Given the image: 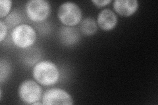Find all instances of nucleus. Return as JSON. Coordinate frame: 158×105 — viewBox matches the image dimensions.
Listing matches in <instances>:
<instances>
[{"instance_id": "obj_10", "label": "nucleus", "mask_w": 158, "mask_h": 105, "mask_svg": "<svg viewBox=\"0 0 158 105\" xmlns=\"http://www.w3.org/2000/svg\"><path fill=\"white\" fill-rule=\"evenodd\" d=\"M96 20L92 17H86L82 20L80 24V32L85 36H92L98 31Z\"/></svg>"}, {"instance_id": "obj_7", "label": "nucleus", "mask_w": 158, "mask_h": 105, "mask_svg": "<svg viewBox=\"0 0 158 105\" xmlns=\"http://www.w3.org/2000/svg\"><path fill=\"white\" fill-rule=\"evenodd\" d=\"M96 22L102 30L110 31L116 27L118 18L114 11L110 9H105L98 14Z\"/></svg>"}, {"instance_id": "obj_13", "label": "nucleus", "mask_w": 158, "mask_h": 105, "mask_svg": "<svg viewBox=\"0 0 158 105\" xmlns=\"http://www.w3.org/2000/svg\"><path fill=\"white\" fill-rule=\"evenodd\" d=\"M13 2L11 0H0V18H6L11 13Z\"/></svg>"}, {"instance_id": "obj_11", "label": "nucleus", "mask_w": 158, "mask_h": 105, "mask_svg": "<svg viewBox=\"0 0 158 105\" xmlns=\"http://www.w3.org/2000/svg\"><path fill=\"white\" fill-rule=\"evenodd\" d=\"M23 21V15L22 13L19 10L14 9L5 18V20L3 21L7 25L8 29H13L19 25L21 24Z\"/></svg>"}, {"instance_id": "obj_14", "label": "nucleus", "mask_w": 158, "mask_h": 105, "mask_svg": "<svg viewBox=\"0 0 158 105\" xmlns=\"http://www.w3.org/2000/svg\"><path fill=\"white\" fill-rule=\"evenodd\" d=\"M8 28L7 25L1 20L0 21V42H2L7 35Z\"/></svg>"}, {"instance_id": "obj_4", "label": "nucleus", "mask_w": 158, "mask_h": 105, "mask_svg": "<svg viewBox=\"0 0 158 105\" xmlns=\"http://www.w3.org/2000/svg\"><path fill=\"white\" fill-rule=\"evenodd\" d=\"M51 5L46 0H30L25 5V13L28 18L34 22H42L49 17Z\"/></svg>"}, {"instance_id": "obj_6", "label": "nucleus", "mask_w": 158, "mask_h": 105, "mask_svg": "<svg viewBox=\"0 0 158 105\" xmlns=\"http://www.w3.org/2000/svg\"><path fill=\"white\" fill-rule=\"evenodd\" d=\"M42 103L44 105H72L74 104V101L70 93L65 90L54 87L46 90L43 93Z\"/></svg>"}, {"instance_id": "obj_3", "label": "nucleus", "mask_w": 158, "mask_h": 105, "mask_svg": "<svg viewBox=\"0 0 158 105\" xmlns=\"http://www.w3.org/2000/svg\"><path fill=\"white\" fill-rule=\"evenodd\" d=\"M57 18L64 26H75L82 21V12L76 3L66 2L59 7Z\"/></svg>"}, {"instance_id": "obj_1", "label": "nucleus", "mask_w": 158, "mask_h": 105, "mask_svg": "<svg viewBox=\"0 0 158 105\" xmlns=\"http://www.w3.org/2000/svg\"><path fill=\"white\" fill-rule=\"evenodd\" d=\"M34 79L41 86H49L57 82L60 72L57 65L53 62L43 60L38 62L32 68Z\"/></svg>"}, {"instance_id": "obj_9", "label": "nucleus", "mask_w": 158, "mask_h": 105, "mask_svg": "<svg viewBox=\"0 0 158 105\" xmlns=\"http://www.w3.org/2000/svg\"><path fill=\"white\" fill-rule=\"evenodd\" d=\"M113 6L117 14L124 17H129L137 11L139 3L136 0H115Z\"/></svg>"}, {"instance_id": "obj_5", "label": "nucleus", "mask_w": 158, "mask_h": 105, "mask_svg": "<svg viewBox=\"0 0 158 105\" xmlns=\"http://www.w3.org/2000/svg\"><path fill=\"white\" fill-rule=\"evenodd\" d=\"M42 89L40 84L32 79H26L19 85L18 95L24 104H33L40 101L42 97Z\"/></svg>"}, {"instance_id": "obj_12", "label": "nucleus", "mask_w": 158, "mask_h": 105, "mask_svg": "<svg viewBox=\"0 0 158 105\" xmlns=\"http://www.w3.org/2000/svg\"><path fill=\"white\" fill-rule=\"evenodd\" d=\"M11 71V66L7 60L1 59L0 61V82L2 83L6 81L10 76Z\"/></svg>"}, {"instance_id": "obj_2", "label": "nucleus", "mask_w": 158, "mask_h": 105, "mask_svg": "<svg viewBox=\"0 0 158 105\" xmlns=\"http://www.w3.org/2000/svg\"><path fill=\"white\" fill-rule=\"evenodd\" d=\"M11 37L15 46L23 49L32 46L37 38L35 30L27 24H21L13 28Z\"/></svg>"}, {"instance_id": "obj_15", "label": "nucleus", "mask_w": 158, "mask_h": 105, "mask_svg": "<svg viewBox=\"0 0 158 105\" xmlns=\"http://www.w3.org/2000/svg\"><path fill=\"white\" fill-rule=\"evenodd\" d=\"M91 2L98 8L106 7L111 3V0H92Z\"/></svg>"}, {"instance_id": "obj_8", "label": "nucleus", "mask_w": 158, "mask_h": 105, "mask_svg": "<svg viewBox=\"0 0 158 105\" xmlns=\"http://www.w3.org/2000/svg\"><path fill=\"white\" fill-rule=\"evenodd\" d=\"M60 42L65 46H72L77 44L81 40V34L78 30L74 26H63L58 32Z\"/></svg>"}]
</instances>
